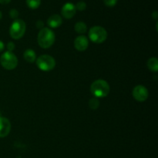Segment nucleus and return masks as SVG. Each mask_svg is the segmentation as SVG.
Masks as SVG:
<instances>
[{
    "instance_id": "20",
    "label": "nucleus",
    "mask_w": 158,
    "mask_h": 158,
    "mask_svg": "<svg viewBox=\"0 0 158 158\" xmlns=\"http://www.w3.org/2000/svg\"><path fill=\"white\" fill-rule=\"evenodd\" d=\"M15 45L13 42H9V43H8L7 44L8 51H9V52H12V51L15 49Z\"/></svg>"
},
{
    "instance_id": "25",
    "label": "nucleus",
    "mask_w": 158,
    "mask_h": 158,
    "mask_svg": "<svg viewBox=\"0 0 158 158\" xmlns=\"http://www.w3.org/2000/svg\"><path fill=\"white\" fill-rule=\"evenodd\" d=\"M2 12L0 11V20L2 19Z\"/></svg>"
},
{
    "instance_id": "19",
    "label": "nucleus",
    "mask_w": 158,
    "mask_h": 158,
    "mask_svg": "<svg viewBox=\"0 0 158 158\" xmlns=\"http://www.w3.org/2000/svg\"><path fill=\"white\" fill-rule=\"evenodd\" d=\"M118 0H103V2L108 7H114L116 6Z\"/></svg>"
},
{
    "instance_id": "5",
    "label": "nucleus",
    "mask_w": 158,
    "mask_h": 158,
    "mask_svg": "<svg viewBox=\"0 0 158 158\" xmlns=\"http://www.w3.org/2000/svg\"><path fill=\"white\" fill-rule=\"evenodd\" d=\"M36 66L40 70L48 72L51 71L55 68L56 66V60L52 56L49 55H41L36 58L35 60Z\"/></svg>"
},
{
    "instance_id": "7",
    "label": "nucleus",
    "mask_w": 158,
    "mask_h": 158,
    "mask_svg": "<svg viewBox=\"0 0 158 158\" xmlns=\"http://www.w3.org/2000/svg\"><path fill=\"white\" fill-rule=\"evenodd\" d=\"M133 97L138 102H144L148 100L149 93L148 89L143 85H137L132 91Z\"/></svg>"
},
{
    "instance_id": "15",
    "label": "nucleus",
    "mask_w": 158,
    "mask_h": 158,
    "mask_svg": "<svg viewBox=\"0 0 158 158\" xmlns=\"http://www.w3.org/2000/svg\"><path fill=\"white\" fill-rule=\"evenodd\" d=\"M41 0H26V5L32 9H36L40 7Z\"/></svg>"
},
{
    "instance_id": "23",
    "label": "nucleus",
    "mask_w": 158,
    "mask_h": 158,
    "mask_svg": "<svg viewBox=\"0 0 158 158\" xmlns=\"http://www.w3.org/2000/svg\"><path fill=\"white\" fill-rule=\"evenodd\" d=\"M152 17L154 19L157 20V18H158V12L157 11H154V12L152 13Z\"/></svg>"
},
{
    "instance_id": "12",
    "label": "nucleus",
    "mask_w": 158,
    "mask_h": 158,
    "mask_svg": "<svg viewBox=\"0 0 158 158\" xmlns=\"http://www.w3.org/2000/svg\"><path fill=\"white\" fill-rule=\"evenodd\" d=\"M23 57H24L25 60L28 63H35V60H36V53L32 49H28L23 53Z\"/></svg>"
},
{
    "instance_id": "8",
    "label": "nucleus",
    "mask_w": 158,
    "mask_h": 158,
    "mask_svg": "<svg viewBox=\"0 0 158 158\" xmlns=\"http://www.w3.org/2000/svg\"><path fill=\"white\" fill-rule=\"evenodd\" d=\"M77 9H76L75 5L71 2H66L63 5L61 9V14L63 18L66 19H70L76 15Z\"/></svg>"
},
{
    "instance_id": "16",
    "label": "nucleus",
    "mask_w": 158,
    "mask_h": 158,
    "mask_svg": "<svg viewBox=\"0 0 158 158\" xmlns=\"http://www.w3.org/2000/svg\"><path fill=\"white\" fill-rule=\"evenodd\" d=\"M89 106L90 107V109L94 110H97L100 106V101H99L98 98L94 97L91 98L89 100Z\"/></svg>"
},
{
    "instance_id": "10",
    "label": "nucleus",
    "mask_w": 158,
    "mask_h": 158,
    "mask_svg": "<svg viewBox=\"0 0 158 158\" xmlns=\"http://www.w3.org/2000/svg\"><path fill=\"white\" fill-rule=\"evenodd\" d=\"M89 46V40L85 35H79L74 40V47L77 50L83 52Z\"/></svg>"
},
{
    "instance_id": "2",
    "label": "nucleus",
    "mask_w": 158,
    "mask_h": 158,
    "mask_svg": "<svg viewBox=\"0 0 158 158\" xmlns=\"http://www.w3.org/2000/svg\"><path fill=\"white\" fill-rule=\"evenodd\" d=\"M110 87L106 80H97L90 86V92L94 97L97 98H103L110 94Z\"/></svg>"
},
{
    "instance_id": "11",
    "label": "nucleus",
    "mask_w": 158,
    "mask_h": 158,
    "mask_svg": "<svg viewBox=\"0 0 158 158\" xmlns=\"http://www.w3.org/2000/svg\"><path fill=\"white\" fill-rule=\"evenodd\" d=\"M62 23H63L62 17L60 15H58V14L52 15L47 19V25L50 28H52V29L60 27L62 25Z\"/></svg>"
},
{
    "instance_id": "21",
    "label": "nucleus",
    "mask_w": 158,
    "mask_h": 158,
    "mask_svg": "<svg viewBox=\"0 0 158 158\" xmlns=\"http://www.w3.org/2000/svg\"><path fill=\"white\" fill-rule=\"evenodd\" d=\"M43 26H44V23H43V21H41V20H38V21L36 22V27L38 28L39 29H42L43 27Z\"/></svg>"
},
{
    "instance_id": "3",
    "label": "nucleus",
    "mask_w": 158,
    "mask_h": 158,
    "mask_svg": "<svg viewBox=\"0 0 158 158\" xmlns=\"http://www.w3.org/2000/svg\"><path fill=\"white\" fill-rule=\"evenodd\" d=\"M88 36L91 42L94 43L100 44L106 41L107 39V32L102 26H93L88 32Z\"/></svg>"
},
{
    "instance_id": "18",
    "label": "nucleus",
    "mask_w": 158,
    "mask_h": 158,
    "mask_svg": "<svg viewBox=\"0 0 158 158\" xmlns=\"http://www.w3.org/2000/svg\"><path fill=\"white\" fill-rule=\"evenodd\" d=\"M19 14L18 10H16V9H12L9 11V16L12 19H17L19 17Z\"/></svg>"
},
{
    "instance_id": "1",
    "label": "nucleus",
    "mask_w": 158,
    "mask_h": 158,
    "mask_svg": "<svg viewBox=\"0 0 158 158\" xmlns=\"http://www.w3.org/2000/svg\"><path fill=\"white\" fill-rule=\"evenodd\" d=\"M55 33L51 29L44 27L40 29L37 36L39 46L43 49H49L55 42Z\"/></svg>"
},
{
    "instance_id": "22",
    "label": "nucleus",
    "mask_w": 158,
    "mask_h": 158,
    "mask_svg": "<svg viewBox=\"0 0 158 158\" xmlns=\"http://www.w3.org/2000/svg\"><path fill=\"white\" fill-rule=\"evenodd\" d=\"M12 0H0V4L2 5H6V4H9Z\"/></svg>"
},
{
    "instance_id": "6",
    "label": "nucleus",
    "mask_w": 158,
    "mask_h": 158,
    "mask_svg": "<svg viewBox=\"0 0 158 158\" xmlns=\"http://www.w3.org/2000/svg\"><path fill=\"white\" fill-rule=\"evenodd\" d=\"M0 63L4 69L12 70L18 65V58L12 52L6 51L0 57Z\"/></svg>"
},
{
    "instance_id": "14",
    "label": "nucleus",
    "mask_w": 158,
    "mask_h": 158,
    "mask_svg": "<svg viewBox=\"0 0 158 158\" xmlns=\"http://www.w3.org/2000/svg\"><path fill=\"white\" fill-rule=\"evenodd\" d=\"M74 29L77 33L83 34L87 31V26L83 22H77L74 26Z\"/></svg>"
},
{
    "instance_id": "4",
    "label": "nucleus",
    "mask_w": 158,
    "mask_h": 158,
    "mask_svg": "<svg viewBox=\"0 0 158 158\" xmlns=\"http://www.w3.org/2000/svg\"><path fill=\"white\" fill-rule=\"evenodd\" d=\"M26 23L23 19H17L14 20L9 28V35L14 40H19L23 37L26 32Z\"/></svg>"
},
{
    "instance_id": "13",
    "label": "nucleus",
    "mask_w": 158,
    "mask_h": 158,
    "mask_svg": "<svg viewBox=\"0 0 158 158\" xmlns=\"http://www.w3.org/2000/svg\"><path fill=\"white\" fill-rule=\"evenodd\" d=\"M147 66L150 70L157 73L158 70V60L156 57H151L147 62Z\"/></svg>"
},
{
    "instance_id": "17",
    "label": "nucleus",
    "mask_w": 158,
    "mask_h": 158,
    "mask_svg": "<svg viewBox=\"0 0 158 158\" xmlns=\"http://www.w3.org/2000/svg\"><path fill=\"white\" fill-rule=\"evenodd\" d=\"M76 9L79 11H84L86 9V4L85 2L83 1H80L77 3V5L75 6Z\"/></svg>"
},
{
    "instance_id": "9",
    "label": "nucleus",
    "mask_w": 158,
    "mask_h": 158,
    "mask_svg": "<svg viewBox=\"0 0 158 158\" xmlns=\"http://www.w3.org/2000/svg\"><path fill=\"white\" fill-rule=\"evenodd\" d=\"M11 123L7 118L0 117V138L7 137L11 131Z\"/></svg>"
},
{
    "instance_id": "24",
    "label": "nucleus",
    "mask_w": 158,
    "mask_h": 158,
    "mask_svg": "<svg viewBox=\"0 0 158 158\" xmlns=\"http://www.w3.org/2000/svg\"><path fill=\"white\" fill-rule=\"evenodd\" d=\"M4 48H5L4 43H3V42L2 41V40H0V52H1L2 51H3Z\"/></svg>"
}]
</instances>
